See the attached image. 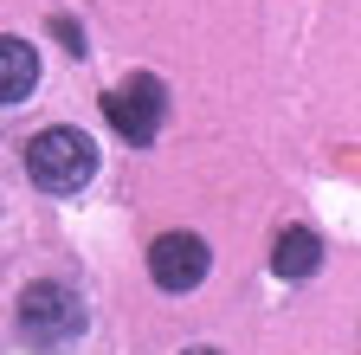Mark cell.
<instances>
[{
  "label": "cell",
  "instance_id": "1",
  "mask_svg": "<svg viewBox=\"0 0 361 355\" xmlns=\"http://www.w3.org/2000/svg\"><path fill=\"white\" fill-rule=\"evenodd\" d=\"M26 174L45 194H78L90 174H97V143L84 129H39L26 143Z\"/></svg>",
  "mask_w": 361,
  "mask_h": 355
},
{
  "label": "cell",
  "instance_id": "2",
  "mask_svg": "<svg viewBox=\"0 0 361 355\" xmlns=\"http://www.w3.org/2000/svg\"><path fill=\"white\" fill-rule=\"evenodd\" d=\"M20 336L32 349H65L84 336V297L65 284H26L20 297Z\"/></svg>",
  "mask_w": 361,
  "mask_h": 355
},
{
  "label": "cell",
  "instance_id": "3",
  "mask_svg": "<svg viewBox=\"0 0 361 355\" xmlns=\"http://www.w3.org/2000/svg\"><path fill=\"white\" fill-rule=\"evenodd\" d=\"M104 116H110V129L123 143H155L161 136V116H168V91L155 78H129V84H116V91L104 97Z\"/></svg>",
  "mask_w": 361,
  "mask_h": 355
},
{
  "label": "cell",
  "instance_id": "4",
  "mask_svg": "<svg viewBox=\"0 0 361 355\" xmlns=\"http://www.w3.org/2000/svg\"><path fill=\"white\" fill-rule=\"evenodd\" d=\"M207 265H213V252H207L200 233H161V239L149 246V278H155V291H168V297L200 291V284H207Z\"/></svg>",
  "mask_w": 361,
  "mask_h": 355
},
{
  "label": "cell",
  "instance_id": "5",
  "mask_svg": "<svg viewBox=\"0 0 361 355\" xmlns=\"http://www.w3.org/2000/svg\"><path fill=\"white\" fill-rule=\"evenodd\" d=\"M32 91H39V52L26 39L0 32V104H26Z\"/></svg>",
  "mask_w": 361,
  "mask_h": 355
},
{
  "label": "cell",
  "instance_id": "6",
  "mask_svg": "<svg viewBox=\"0 0 361 355\" xmlns=\"http://www.w3.org/2000/svg\"><path fill=\"white\" fill-rule=\"evenodd\" d=\"M316 265H323V239L310 227H284L278 246H271V272L278 278H316Z\"/></svg>",
  "mask_w": 361,
  "mask_h": 355
},
{
  "label": "cell",
  "instance_id": "7",
  "mask_svg": "<svg viewBox=\"0 0 361 355\" xmlns=\"http://www.w3.org/2000/svg\"><path fill=\"white\" fill-rule=\"evenodd\" d=\"M180 355H219V349H180Z\"/></svg>",
  "mask_w": 361,
  "mask_h": 355
}]
</instances>
